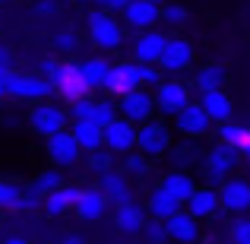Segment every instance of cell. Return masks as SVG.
Here are the masks:
<instances>
[{
  "instance_id": "6da1fadb",
  "label": "cell",
  "mask_w": 250,
  "mask_h": 244,
  "mask_svg": "<svg viewBox=\"0 0 250 244\" xmlns=\"http://www.w3.org/2000/svg\"><path fill=\"white\" fill-rule=\"evenodd\" d=\"M124 19H117L114 13L108 10H92L85 16V32H89V42L95 44L98 51H117L124 44Z\"/></svg>"
},
{
  "instance_id": "7a4b0ae2",
  "label": "cell",
  "mask_w": 250,
  "mask_h": 244,
  "mask_svg": "<svg viewBox=\"0 0 250 244\" xmlns=\"http://www.w3.org/2000/svg\"><path fill=\"white\" fill-rule=\"evenodd\" d=\"M3 89L10 98H19V102H48L51 95H54V86L51 80H44V76L38 73H25V70H10V73H3Z\"/></svg>"
},
{
  "instance_id": "3957f363",
  "label": "cell",
  "mask_w": 250,
  "mask_h": 244,
  "mask_svg": "<svg viewBox=\"0 0 250 244\" xmlns=\"http://www.w3.org/2000/svg\"><path fill=\"white\" fill-rule=\"evenodd\" d=\"M70 124H73V117H70L67 108H61V105H54L48 98V102H35L29 111V127L35 130L38 136H54V133H63V130H70Z\"/></svg>"
},
{
  "instance_id": "277c9868",
  "label": "cell",
  "mask_w": 250,
  "mask_h": 244,
  "mask_svg": "<svg viewBox=\"0 0 250 244\" xmlns=\"http://www.w3.org/2000/svg\"><path fill=\"white\" fill-rule=\"evenodd\" d=\"M48 80H51V86H54V92L67 105H73V102H80V98L92 95V89H89V83H85L80 64H61V61H57V67L51 70Z\"/></svg>"
},
{
  "instance_id": "5b68a950",
  "label": "cell",
  "mask_w": 250,
  "mask_h": 244,
  "mask_svg": "<svg viewBox=\"0 0 250 244\" xmlns=\"http://www.w3.org/2000/svg\"><path fill=\"white\" fill-rule=\"evenodd\" d=\"M238 149L225 146V143H219V146H212L206 153V159H203V177H206L209 187H222V184L231 177L234 165H238Z\"/></svg>"
},
{
  "instance_id": "8992f818",
  "label": "cell",
  "mask_w": 250,
  "mask_h": 244,
  "mask_svg": "<svg viewBox=\"0 0 250 244\" xmlns=\"http://www.w3.org/2000/svg\"><path fill=\"white\" fill-rule=\"evenodd\" d=\"M117 108H121V117H127L130 124H149L152 121V114L159 111V105H155V95L149 89H133L130 95L117 98Z\"/></svg>"
},
{
  "instance_id": "52a82bcc",
  "label": "cell",
  "mask_w": 250,
  "mask_h": 244,
  "mask_svg": "<svg viewBox=\"0 0 250 244\" xmlns=\"http://www.w3.org/2000/svg\"><path fill=\"white\" fill-rule=\"evenodd\" d=\"M136 153L149 155V159H159V155L171 153V130L159 121L140 124V133H136Z\"/></svg>"
},
{
  "instance_id": "ba28073f",
  "label": "cell",
  "mask_w": 250,
  "mask_h": 244,
  "mask_svg": "<svg viewBox=\"0 0 250 244\" xmlns=\"http://www.w3.org/2000/svg\"><path fill=\"white\" fill-rule=\"evenodd\" d=\"M44 153H48V159L54 162L57 168H73L83 155V146L73 136V130H63V133H54V136L44 140Z\"/></svg>"
},
{
  "instance_id": "9c48e42d",
  "label": "cell",
  "mask_w": 250,
  "mask_h": 244,
  "mask_svg": "<svg viewBox=\"0 0 250 244\" xmlns=\"http://www.w3.org/2000/svg\"><path fill=\"white\" fill-rule=\"evenodd\" d=\"M174 127H177V133L187 136V140H200V136H206L209 130L215 127V121L206 114L203 102H190L187 108L174 117Z\"/></svg>"
},
{
  "instance_id": "30bf717a",
  "label": "cell",
  "mask_w": 250,
  "mask_h": 244,
  "mask_svg": "<svg viewBox=\"0 0 250 244\" xmlns=\"http://www.w3.org/2000/svg\"><path fill=\"white\" fill-rule=\"evenodd\" d=\"M193 44L187 42V38H181V35H171L168 38V48H165V54H162V61H159V67H162V73H168V76H181L184 70H190V64H193Z\"/></svg>"
},
{
  "instance_id": "8fae6325",
  "label": "cell",
  "mask_w": 250,
  "mask_h": 244,
  "mask_svg": "<svg viewBox=\"0 0 250 244\" xmlns=\"http://www.w3.org/2000/svg\"><path fill=\"white\" fill-rule=\"evenodd\" d=\"M136 133H140V127H136V124H130L127 117H117L114 124H108V127H104V149H111L114 155L136 153Z\"/></svg>"
},
{
  "instance_id": "7c38bea8",
  "label": "cell",
  "mask_w": 250,
  "mask_h": 244,
  "mask_svg": "<svg viewBox=\"0 0 250 244\" xmlns=\"http://www.w3.org/2000/svg\"><path fill=\"white\" fill-rule=\"evenodd\" d=\"M155 105H159L162 114L177 117V114H181V111L190 105V89H187L181 80H165L159 89H155Z\"/></svg>"
},
{
  "instance_id": "4fadbf2b",
  "label": "cell",
  "mask_w": 250,
  "mask_h": 244,
  "mask_svg": "<svg viewBox=\"0 0 250 244\" xmlns=\"http://www.w3.org/2000/svg\"><path fill=\"white\" fill-rule=\"evenodd\" d=\"M168 38L171 35H165V32H159V29L140 32V35L133 38V61L136 64H155V67H159L162 54H165V48H168Z\"/></svg>"
},
{
  "instance_id": "5bb4252c",
  "label": "cell",
  "mask_w": 250,
  "mask_h": 244,
  "mask_svg": "<svg viewBox=\"0 0 250 244\" xmlns=\"http://www.w3.org/2000/svg\"><path fill=\"white\" fill-rule=\"evenodd\" d=\"M121 19H124V25L133 29V32H152L155 25L162 22V6L149 3V0H133V3L121 13Z\"/></svg>"
},
{
  "instance_id": "9a60e30c",
  "label": "cell",
  "mask_w": 250,
  "mask_h": 244,
  "mask_svg": "<svg viewBox=\"0 0 250 244\" xmlns=\"http://www.w3.org/2000/svg\"><path fill=\"white\" fill-rule=\"evenodd\" d=\"M133 89H143V80H140V64L136 61H121L114 64V70H111V80H108V95L114 98H124L130 95Z\"/></svg>"
},
{
  "instance_id": "2e32d148",
  "label": "cell",
  "mask_w": 250,
  "mask_h": 244,
  "mask_svg": "<svg viewBox=\"0 0 250 244\" xmlns=\"http://www.w3.org/2000/svg\"><path fill=\"white\" fill-rule=\"evenodd\" d=\"M98 187L104 190V197L111 200V206H124V203H133V177L124 168L108 171L104 177H98Z\"/></svg>"
},
{
  "instance_id": "e0dca14e",
  "label": "cell",
  "mask_w": 250,
  "mask_h": 244,
  "mask_svg": "<svg viewBox=\"0 0 250 244\" xmlns=\"http://www.w3.org/2000/svg\"><path fill=\"white\" fill-rule=\"evenodd\" d=\"M187 213L193 219H215L222 213V194L219 187H209V184H200L196 194L187 200Z\"/></svg>"
},
{
  "instance_id": "ac0fdd59",
  "label": "cell",
  "mask_w": 250,
  "mask_h": 244,
  "mask_svg": "<svg viewBox=\"0 0 250 244\" xmlns=\"http://www.w3.org/2000/svg\"><path fill=\"white\" fill-rule=\"evenodd\" d=\"M219 194H222V209L225 213H250V181L228 177L219 187Z\"/></svg>"
},
{
  "instance_id": "d6986e66",
  "label": "cell",
  "mask_w": 250,
  "mask_h": 244,
  "mask_svg": "<svg viewBox=\"0 0 250 244\" xmlns=\"http://www.w3.org/2000/svg\"><path fill=\"white\" fill-rule=\"evenodd\" d=\"M108 206H111V200L104 197L102 187H83V197H80V203H76L73 216L83 219V222H95L108 213Z\"/></svg>"
},
{
  "instance_id": "ffe728a7",
  "label": "cell",
  "mask_w": 250,
  "mask_h": 244,
  "mask_svg": "<svg viewBox=\"0 0 250 244\" xmlns=\"http://www.w3.org/2000/svg\"><path fill=\"white\" fill-rule=\"evenodd\" d=\"M184 209V203L177 200V197H171L165 187H152L149 190V197H146V213H149V219H162V222H168L171 216H177Z\"/></svg>"
},
{
  "instance_id": "44dd1931",
  "label": "cell",
  "mask_w": 250,
  "mask_h": 244,
  "mask_svg": "<svg viewBox=\"0 0 250 244\" xmlns=\"http://www.w3.org/2000/svg\"><path fill=\"white\" fill-rule=\"evenodd\" d=\"M149 222V213L146 206H140V203H124V206H114V225L121 228L124 235H143V228H146Z\"/></svg>"
},
{
  "instance_id": "7402d4cb",
  "label": "cell",
  "mask_w": 250,
  "mask_h": 244,
  "mask_svg": "<svg viewBox=\"0 0 250 244\" xmlns=\"http://www.w3.org/2000/svg\"><path fill=\"white\" fill-rule=\"evenodd\" d=\"M80 197H83V187H80V184H63L57 194L44 197V213L54 216V219H57V216H67V213H73V209H76Z\"/></svg>"
},
{
  "instance_id": "603a6c76",
  "label": "cell",
  "mask_w": 250,
  "mask_h": 244,
  "mask_svg": "<svg viewBox=\"0 0 250 244\" xmlns=\"http://www.w3.org/2000/svg\"><path fill=\"white\" fill-rule=\"evenodd\" d=\"M168 235H171V241H177V244H193L200 238V219H193L187 209H181L177 216L168 219Z\"/></svg>"
},
{
  "instance_id": "cb8c5ba5",
  "label": "cell",
  "mask_w": 250,
  "mask_h": 244,
  "mask_svg": "<svg viewBox=\"0 0 250 244\" xmlns=\"http://www.w3.org/2000/svg\"><path fill=\"white\" fill-rule=\"evenodd\" d=\"M200 102H203V108H206V114L212 117L215 124H231V95H228L225 89H215V92H206V95H200Z\"/></svg>"
},
{
  "instance_id": "d4e9b609",
  "label": "cell",
  "mask_w": 250,
  "mask_h": 244,
  "mask_svg": "<svg viewBox=\"0 0 250 244\" xmlns=\"http://www.w3.org/2000/svg\"><path fill=\"white\" fill-rule=\"evenodd\" d=\"M83 67V76H85V83H89V89L92 92H98V89H108V80H111V70H114V64L108 61V57H89V61H83L80 64Z\"/></svg>"
},
{
  "instance_id": "484cf974",
  "label": "cell",
  "mask_w": 250,
  "mask_h": 244,
  "mask_svg": "<svg viewBox=\"0 0 250 244\" xmlns=\"http://www.w3.org/2000/svg\"><path fill=\"white\" fill-rule=\"evenodd\" d=\"M73 136L80 140L83 153H95V149H104V127H98L95 121H73L70 124Z\"/></svg>"
},
{
  "instance_id": "4316f807",
  "label": "cell",
  "mask_w": 250,
  "mask_h": 244,
  "mask_svg": "<svg viewBox=\"0 0 250 244\" xmlns=\"http://www.w3.org/2000/svg\"><path fill=\"white\" fill-rule=\"evenodd\" d=\"M228 80V70L222 67L219 61H212V64H203L200 70H196V76H193V86L200 89V95H206V92H215V89H222Z\"/></svg>"
},
{
  "instance_id": "83f0119b",
  "label": "cell",
  "mask_w": 250,
  "mask_h": 244,
  "mask_svg": "<svg viewBox=\"0 0 250 244\" xmlns=\"http://www.w3.org/2000/svg\"><path fill=\"white\" fill-rule=\"evenodd\" d=\"M162 187H165L171 197H177V200L187 206V200L196 194V187H200V184H196L193 177L187 175V171H168V175L162 177Z\"/></svg>"
},
{
  "instance_id": "f1b7e54d",
  "label": "cell",
  "mask_w": 250,
  "mask_h": 244,
  "mask_svg": "<svg viewBox=\"0 0 250 244\" xmlns=\"http://www.w3.org/2000/svg\"><path fill=\"white\" fill-rule=\"evenodd\" d=\"M22 200H25L22 184L0 177V209H6V213H22Z\"/></svg>"
},
{
  "instance_id": "f546056e",
  "label": "cell",
  "mask_w": 250,
  "mask_h": 244,
  "mask_svg": "<svg viewBox=\"0 0 250 244\" xmlns=\"http://www.w3.org/2000/svg\"><path fill=\"white\" fill-rule=\"evenodd\" d=\"M203 159H206V155H203L200 149L193 146V140L181 143V146H171V162H174V165H181L177 171H187L190 165H200V168H203Z\"/></svg>"
},
{
  "instance_id": "4dcf8cb0",
  "label": "cell",
  "mask_w": 250,
  "mask_h": 244,
  "mask_svg": "<svg viewBox=\"0 0 250 244\" xmlns=\"http://www.w3.org/2000/svg\"><path fill=\"white\" fill-rule=\"evenodd\" d=\"M63 175H61V168H48V171H42V175H35V181L29 184L35 194H42V197H51V194H57V190L63 187Z\"/></svg>"
},
{
  "instance_id": "1f68e13d",
  "label": "cell",
  "mask_w": 250,
  "mask_h": 244,
  "mask_svg": "<svg viewBox=\"0 0 250 244\" xmlns=\"http://www.w3.org/2000/svg\"><path fill=\"white\" fill-rule=\"evenodd\" d=\"M219 143H225V146L244 153V149L250 146V130L238 127V124H222V127H219Z\"/></svg>"
},
{
  "instance_id": "d6a6232c",
  "label": "cell",
  "mask_w": 250,
  "mask_h": 244,
  "mask_svg": "<svg viewBox=\"0 0 250 244\" xmlns=\"http://www.w3.org/2000/svg\"><path fill=\"white\" fill-rule=\"evenodd\" d=\"M85 168L95 177H104L108 171H114V153L111 149H95V153H85Z\"/></svg>"
},
{
  "instance_id": "836d02e7",
  "label": "cell",
  "mask_w": 250,
  "mask_h": 244,
  "mask_svg": "<svg viewBox=\"0 0 250 244\" xmlns=\"http://www.w3.org/2000/svg\"><path fill=\"white\" fill-rule=\"evenodd\" d=\"M121 168L127 171L130 177H149V175H152V159L143 155V153H130V155H124Z\"/></svg>"
},
{
  "instance_id": "e575fe53",
  "label": "cell",
  "mask_w": 250,
  "mask_h": 244,
  "mask_svg": "<svg viewBox=\"0 0 250 244\" xmlns=\"http://www.w3.org/2000/svg\"><path fill=\"white\" fill-rule=\"evenodd\" d=\"M187 19H190V10L184 3H168L162 6V22L171 25V29H181V25H187Z\"/></svg>"
},
{
  "instance_id": "d590c367",
  "label": "cell",
  "mask_w": 250,
  "mask_h": 244,
  "mask_svg": "<svg viewBox=\"0 0 250 244\" xmlns=\"http://www.w3.org/2000/svg\"><path fill=\"white\" fill-rule=\"evenodd\" d=\"M117 117H121L117 102H111V98H98L95 102V117H92V121H95L98 127H108V124H114Z\"/></svg>"
},
{
  "instance_id": "8d00e7d4",
  "label": "cell",
  "mask_w": 250,
  "mask_h": 244,
  "mask_svg": "<svg viewBox=\"0 0 250 244\" xmlns=\"http://www.w3.org/2000/svg\"><path fill=\"white\" fill-rule=\"evenodd\" d=\"M143 238H146V244H171L168 222H162V219H149V222H146V228H143Z\"/></svg>"
},
{
  "instance_id": "74e56055",
  "label": "cell",
  "mask_w": 250,
  "mask_h": 244,
  "mask_svg": "<svg viewBox=\"0 0 250 244\" xmlns=\"http://www.w3.org/2000/svg\"><path fill=\"white\" fill-rule=\"evenodd\" d=\"M51 42H54V51H61V54H70V51H76L80 38H76L73 29H57L54 35H51Z\"/></svg>"
},
{
  "instance_id": "f35d334b",
  "label": "cell",
  "mask_w": 250,
  "mask_h": 244,
  "mask_svg": "<svg viewBox=\"0 0 250 244\" xmlns=\"http://www.w3.org/2000/svg\"><path fill=\"white\" fill-rule=\"evenodd\" d=\"M95 102L98 98H80V102H73L70 105V117H73V121H92V117H95Z\"/></svg>"
},
{
  "instance_id": "ab89813d",
  "label": "cell",
  "mask_w": 250,
  "mask_h": 244,
  "mask_svg": "<svg viewBox=\"0 0 250 244\" xmlns=\"http://www.w3.org/2000/svg\"><path fill=\"white\" fill-rule=\"evenodd\" d=\"M140 80H143V89H159L162 83V67H155V64H140Z\"/></svg>"
},
{
  "instance_id": "60d3db41",
  "label": "cell",
  "mask_w": 250,
  "mask_h": 244,
  "mask_svg": "<svg viewBox=\"0 0 250 244\" xmlns=\"http://www.w3.org/2000/svg\"><path fill=\"white\" fill-rule=\"evenodd\" d=\"M228 238H231V244H250V216H244V219L231 222V228H228Z\"/></svg>"
},
{
  "instance_id": "b9f144b4",
  "label": "cell",
  "mask_w": 250,
  "mask_h": 244,
  "mask_svg": "<svg viewBox=\"0 0 250 244\" xmlns=\"http://www.w3.org/2000/svg\"><path fill=\"white\" fill-rule=\"evenodd\" d=\"M61 13V0H35L32 3V16L35 19H51Z\"/></svg>"
},
{
  "instance_id": "7bdbcfd3",
  "label": "cell",
  "mask_w": 250,
  "mask_h": 244,
  "mask_svg": "<svg viewBox=\"0 0 250 244\" xmlns=\"http://www.w3.org/2000/svg\"><path fill=\"white\" fill-rule=\"evenodd\" d=\"M10 70H16V54H13V48L0 44V76L10 73Z\"/></svg>"
},
{
  "instance_id": "ee69618b",
  "label": "cell",
  "mask_w": 250,
  "mask_h": 244,
  "mask_svg": "<svg viewBox=\"0 0 250 244\" xmlns=\"http://www.w3.org/2000/svg\"><path fill=\"white\" fill-rule=\"evenodd\" d=\"M92 3H95L98 10H108V13H124L133 0H92Z\"/></svg>"
},
{
  "instance_id": "f6af8a7d",
  "label": "cell",
  "mask_w": 250,
  "mask_h": 244,
  "mask_svg": "<svg viewBox=\"0 0 250 244\" xmlns=\"http://www.w3.org/2000/svg\"><path fill=\"white\" fill-rule=\"evenodd\" d=\"M54 67H57V61H54V57H42V61H38V76H44V80H48Z\"/></svg>"
},
{
  "instance_id": "bcb514c9",
  "label": "cell",
  "mask_w": 250,
  "mask_h": 244,
  "mask_svg": "<svg viewBox=\"0 0 250 244\" xmlns=\"http://www.w3.org/2000/svg\"><path fill=\"white\" fill-rule=\"evenodd\" d=\"M61 244H89V241H85L83 235H67V238H63Z\"/></svg>"
},
{
  "instance_id": "7dc6e473",
  "label": "cell",
  "mask_w": 250,
  "mask_h": 244,
  "mask_svg": "<svg viewBox=\"0 0 250 244\" xmlns=\"http://www.w3.org/2000/svg\"><path fill=\"white\" fill-rule=\"evenodd\" d=\"M3 244H32V241L22 238V235H10V238H3Z\"/></svg>"
},
{
  "instance_id": "c3c4849f",
  "label": "cell",
  "mask_w": 250,
  "mask_h": 244,
  "mask_svg": "<svg viewBox=\"0 0 250 244\" xmlns=\"http://www.w3.org/2000/svg\"><path fill=\"white\" fill-rule=\"evenodd\" d=\"M6 95V89H3V76H0V98H3Z\"/></svg>"
},
{
  "instance_id": "681fc988",
  "label": "cell",
  "mask_w": 250,
  "mask_h": 244,
  "mask_svg": "<svg viewBox=\"0 0 250 244\" xmlns=\"http://www.w3.org/2000/svg\"><path fill=\"white\" fill-rule=\"evenodd\" d=\"M149 3H155V6H165V3H168V0H149Z\"/></svg>"
},
{
  "instance_id": "f907efd6",
  "label": "cell",
  "mask_w": 250,
  "mask_h": 244,
  "mask_svg": "<svg viewBox=\"0 0 250 244\" xmlns=\"http://www.w3.org/2000/svg\"><path fill=\"white\" fill-rule=\"evenodd\" d=\"M244 155H247V159H250V146H247V149H244Z\"/></svg>"
},
{
  "instance_id": "816d5d0a",
  "label": "cell",
  "mask_w": 250,
  "mask_h": 244,
  "mask_svg": "<svg viewBox=\"0 0 250 244\" xmlns=\"http://www.w3.org/2000/svg\"><path fill=\"white\" fill-rule=\"evenodd\" d=\"M76 3H89V0H76Z\"/></svg>"
},
{
  "instance_id": "f5cc1de1",
  "label": "cell",
  "mask_w": 250,
  "mask_h": 244,
  "mask_svg": "<svg viewBox=\"0 0 250 244\" xmlns=\"http://www.w3.org/2000/svg\"><path fill=\"white\" fill-rule=\"evenodd\" d=\"M3 3H6V0H0V6H3Z\"/></svg>"
},
{
  "instance_id": "db71d44e",
  "label": "cell",
  "mask_w": 250,
  "mask_h": 244,
  "mask_svg": "<svg viewBox=\"0 0 250 244\" xmlns=\"http://www.w3.org/2000/svg\"><path fill=\"white\" fill-rule=\"evenodd\" d=\"M0 44H3V38H0Z\"/></svg>"
},
{
  "instance_id": "11a10c76",
  "label": "cell",
  "mask_w": 250,
  "mask_h": 244,
  "mask_svg": "<svg viewBox=\"0 0 250 244\" xmlns=\"http://www.w3.org/2000/svg\"><path fill=\"white\" fill-rule=\"evenodd\" d=\"M57 244H61V241H57Z\"/></svg>"
}]
</instances>
